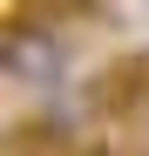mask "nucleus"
<instances>
[{"label":"nucleus","mask_w":149,"mask_h":156,"mask_svg":"<svg viewBox=\"0 0 149 156\" xmlns=\"http://www.w3.org/2000/svg\"><path fill=\"white\" fill-rule=\"evenodd\" d=\"M7 75L20 88H54L61 82V41H54V27L41 14L34 20L14 14V27H7Z\"/></svg>","instance_id":"obj_1"},{"label":"nucleus","mask_w":149,"mask_h":156,"mask_svg":"<svg viewBox=\"0 0 149 156\" xmlns=\"http://www.w3.org/2000/svg\"><path fill=\"white\" fill-rule=\"evenodd\" d=\"M88 156H109V149H88Z\"/></svg>","instance_id":"obj_2"}]
</instances>
